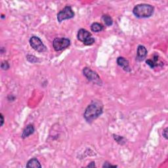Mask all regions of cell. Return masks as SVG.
Instances as JSON below:
<instances>
[{"mask_svg": "<svg viewBox=\"0 0 168 168\" xmlns=\"http://www.w3.org/2000/svg\"><path fill=\"white\" fill-rule=\"evenodd\" d=\"M103 105L99 100H93L87 106L84 112L83 117L87 122L91 123L98 118L102 114Z\"/></svg>", "mask_w": 168, "mask_h": 168, "instance_id": "obj_1", "label": "cell"}, {"mask_svg": "<svg viewBox=\"0 0 168 168\" xmlns=\"http://www.w3.org/2000/svg\"><path fill=\"white\" fill-rule=\"evenodd\" d=\"M154 8L149 4L141 3L135 6L133 13L136 17L139 18L150 17L154 13Z\"/></svg>", "mask_w": 168, "mask_h": 168, "instance_id": "obj_2", "label": "cell"}, {"mask_svg": "<svg viewBox=\"0 0 168 168\" xmlns=\"http://www.w3.org/2000/svg\"><path fill=\"white\" fill-rule=\"evenodd\" d=\"M78 39L82 42L84 45H91L95 43V39L92 36V34L86 29H81L78 30Z\"/></svg>", "mask_w": 168, "mask_h": 168, "instance_id": "obj_3", "label": "cell"}, {"mask_svg": "<svg viewBox=\"0 0 168 168\" xmlns=\"http://www.w3.org/2000/svg\"><path fill=\"white\" fill-rule=\"evenodd\" d=\"M83 73L86 78L89 82H93L94 84H96V85L102 86V82L101 79L100 78L99 74L97 72H95V71L92 70L89 68L86 67L83 70Z\"/></svg>", "mask_w": 168, "mask_h": 168, "instance_id": "obj_4", "label": "cell"}, {"mask_svg": "<svg viewBox=\"0 0 168 168\" xmlns=\"http://www.w3.org/2000/svg\"><path fill=\"white\" fill-rule=\"evenodd\" d=\"M75 13L70 6L67 5L57 14V21L61 22L65 20L70 19L74 17Z\"/></svg>", "mask_w": 168, "mask_h": 168, "instance_id": "obj_5", "label": "cell"}, {"mask_svg": "<svg viewBox=\"0 0 168 168\" xmlns=\"http://www.w3.org/2000/svg\"><path fill=\"white\" fill-rule=\"evenodd\" d=\"M70 45L69 39L65 38H57L53 42V46L56 51H60L69 47Z\"/></svg>", "mask_w": 168, "mask_h": 168, "instance_id": "obj_6", "label": "cell"}, {"mask_svg": "<svg viewBox=\"0 0 168 168\" xmlns=\"http://www.w3.org/2000/svg\"><path fill=\"white\" fill-rule=\"evenodd\" d=\"M29 43L30 46L33 48L34 50H35L39 53H43L47 51L46 46L44 45L41 39L37 36H32L31 37Z\"/></svg>", "mask_w": 168, "mask_h": 168, "instance_id": "obj_7", "label": "cell"}, {"mask_svg": "<svg viewBox=\"0 0 168 168\" xmlns=\"http://www.w3.org/2000/svg\"><path fill=\"white\" fill-rule=\"evenodd\" d=\"M117 64L118 65L122 68V69L127 72H131V69L129 66V61H127L126 59L123 57H119L117 59Z\"/></svg>", "mask_w": 168, "mask_h": 168, "instance_id": "obj_8", "label": "cell"}, {"mask_svg": "<svg viewBox=\"0 0 168 168\" xmlns=\"http://www.w3.org/2000/svg\"><path fill=\"white\" fill-rule=\"evenodd\" d=\"M147 49L146 47L140 45L137 47V57H136V60L138 61H143L145 59L147 55Z\"/></svg>", "mask_w": 168, "mask_h": 168, "instance_id": "obj_9", "label": "cell"}, {"mask_svg": "<svg viewBox=\"0 0 168 168\" xmlns=\"http://www.w3.org/2000/svg\"><path fill=\"white\" fill-rule=\"evenodd\" d=\"M35 131V128L34 125L32 124H29L25 128V129L23 130L22 134V138L25 139L28 137H29L30 135H31L32 134H33L34 133Z\"/></svg>", "mask_w": 168, "mask_h": 168, "instance_id": "obj_10", "label": "cell"}, {"mask_svg": "<svg viewBox=\"0 0 168 168\" xmlns=\"http://www.w3.org/2000/svg\"><path fill=\"white\" fill-rule=\"evenodd\" d=\"M26 167H34V168H41L42 166L37 158H32L27 162Z\"/></svg>", "mask_w": 168, "mask_h": 168, "instance_id": "obj_11", "label": "cell"}, {"mask_svg": "<svg viewBox=\"0 0 168 168\" xmlns=\"http://www.w3.org/2000/svg\"><path fill=\"white\" fill-rule=\"evenodd\" d=\"M158 55H154L153 57V59H148L146 60V65H149L151 69H154L156 66H158Z\"/></svg>", "mask_w": 168, "mask_h": 168, "instance_id": "obj_12", "label": "cell"}, {"mask_svg": "<svg viewBox=\"0 0 168 168\" xmlns=\"http://www.w3.org/2000/svg\"><path fill=\"white\" fill-rule=\"evenodd\" d=\"M91 30L93 32H99L103 30V26L100 23L94 22L91 26Z\"/></svg>", "mask_w": 168, "mask_h": 168, "instance_id": "obj_13", "label": "cell"}, {"mask_svg": "<svg viewBox=\"0 0 168 168\" xmlns=\"http://www.w3.org/2000/svg\"><path fill=\"white\" fill-rule=\"evenodd\" d=\"M102 20L103 21L104 23L105 24V25L107 26H110L113 25V20L112 18L110 15H104L102 17Z\"/></svg>", "mask_w": 168, "mask_h": 168, "instance_id": "obj_14", "label": "cell"}, {"mask_svg": "<svg viewBox=\"0 0 168 168\" xmlns=\"http://www.w3.org/2000/svg\"><path fill=\"white\" fill-rule=\"evenodd\" d=\"M113 136L115 141L119 145H123V144L126 143V139L122 136H119L117 135H113Z\"/></svg>", "mask_w": 168, "mask_h": 168, "instance_id": "obj_15", "label": "cell"}, {"mask_svg": "<svg viewBox=\"0 0 168 168\" xmlns=\"http://www.w3.org/2000/svg\"><path fill=\"white\" fill-rule=\"evenodd\" d=\"M26 59L28 60V61L31 63H36L39 61V59L36 57H35V56H34V55H28L26 56Z\"/></svg>", "mask_w": 168, "mask_h": 168, "instance_id": "obj_16", "label": "cell"}, {"mask_svg": "<svg viewBox=\"0 0 168 168\" xmlns=\"http://www.w3.org/2000/svg\"><path fill=\"white\" fill-rule=\"evenodd\" d=\"M9 67H10L9 64L8 63V62L7 61L2 62V65H1V68H2V70H8V69H9Z\"/></svg>", "mask_w": 168, "mask_h": 168, "instance_id": "obj_17", "label": "cell"}, {"mask_svg": "<svg viewBox=\"0 0 168 168\" xmlns=\"http://www.w3.org/2000/svg\"><path fill=\"white\" fill-rule=\"evenodd\" d=\"M103 167H116L117 166H114V165H111L110 164V163L109 162H105L104 165L102 166Z\"/></svg>", "mask_w": 168, "mask_h": 168, "instance_id": "obj_18", "label": "cell"}, {"mask_svg": "<svg viewBox=\"0 0 168 168\" xmlns=\"http://www.w3.org/2000/svg\"><path fill=\"white\" fill-rule=\"evenodd\" d=\"M167 129H168V128L166 127V129L163 131V137H164V138L166 139H167Z\"/></svg>", "mask_w": 168, "mask_h": 168, "instance_id": "obj_19", "label": "cell"}, {"mask_svg": "<svg viewBox=\"0 0 168 168\" xmlns=\"http://www.w3.org/2000/svg\"><path fill=\"white\" fill-rule=\"evenodd\" d=\"M95 163V162H91V163H89V164L88 165L87 167H96Z\"/></svg>", "mask_w": 168, "mask_h": 168, "instance_id": "obj_20", "label": "cell"}, {"mask_svg": "<svg viewBox=\"0 0 168 168\" xmlns=\"http://www.w3.org/2000/svg\"><path fill=\"white\" fill-rule=\"evenodd\" d=\"M0 117H1V126H3V123H4V118H3L2 114H0Z\"/></svg>", "mask_w": 168, "mask_h": 168, "instance_id": "obj_21", "label": "cell"}]
</instances>
